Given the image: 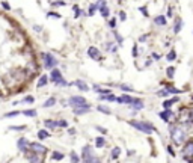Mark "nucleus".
I'll return each mask as SVG.
<instances>
[{
  "label": "nucleus",
  "mask_w": 193,
  "mask_h": 163,
  "mask_svg": "<svg viewBox=\"0 0 193 163\" xmlns=\"http://www.w3.org/2000/svg\"><path fill=\"white\" fill-rule=\"evenodd\" d=\"M89 163H101V162H100V160H98L97 157H94V159H92V160H91Z\"/></svg>",
  "instance_id": "c03bdc74"
},
{
  "label": "nucleus",
  "mask_w": 193,
  "mask_h": 163,
  "mask_svg": "<svg viewBox=\"0 0 193 163\" xmlns=\"http://www.w3.org/2000/svg\"><path fill=\"white\" fill-rule=\"evenodd\" d=\"M168 153H169L171 156H175V154H174V150H172V147H168Z\"/></svg>",
  "instance_id": "37998d69"
},
{
  "label": "nucleus",
  "mask_w": 193,
  "mask_h": 163,
  "mask_svg": "<svg viewBox=\"0 0 193 163\" xmlns=\"http://www.w3.org/2000/svg\"><path fill=\"white\" fill-rule=\"evenodd\" d=\"M133 54H134V56H137V47H136V45L133 47Z\"/></svg>",
  "instance_id": "49530a36"
},
{
  "label": "nucleus",
  "mask_w": 193,
  "mask_h": 163,
  "mask_svg": "<svg viewBox=\"0 0 193 163\" xmlns=\"http://www.w3.org/2000/svg\"><path fill=\"white\" fill-rule=\"evenodd\" d=\"M94 157H95V156H94V153H92V147H89V145L83 147V150H82V159H83V162L89 163Z\"/></svg>",
  "instance_id": "20e7f679"
},
{
  "label": "nucleus",
  "mask_w": 193,
  "mask_h": 163,
  "mask_svg": "<svg viewBox=\"0 0 193 163\" xmlns=\"http://www.w3.org/2000/svg\"><path fill=\"white\" fill-rule=\"evenodd\" d=\"M110 27H115V20H110Z\"/></svg>",
  "instance_id": "09e8293b"
},
{
  "label": "nucleus",
  "mask_w": 193,
  "mask_h": 163,
  "mask_svg": "<svg viewBox=\"0 0 193 163\" xmlns=\"http://www.w3.org/2000/svg\"><path fill=\"white\" fill-rule=\"evenodd\" d=\"M44 124H45V127H48L50 130H54V129L57 127V122H56V121H51V119H45Z\"/></svg>",
  "instance_id": "dca6fc26"
},
{
  "label": "nucleus",
  "mask_w": 193,
  "mask_h": 163,
  "mask_svg": "<svg viewBox=\"0 0 193 163\" xmlns=\"http://www.w3.org/2000/svg\"><path fill=\"white\" fill-rule=\"evenodd\" d=\"M166 73H168V77H171V79H172V77H174V74H175V68H174V67H169Z\"/></svg>",
  "instance_id": "2f4dec72"
},
{
  "label": "nucleus",
  "mask_w": 193,
  "mask_h": 163,
  "mask_svg": "<svg viewBox=\"0 0 193 163\" xmlns=\"http://www.w3.org/2000/svg\"><path fill=\"white\" fill-rule=\"evenodd\" d=\"M121 89H124V91H131V88L127 86V85H121Z\"/></svg>",
  "instance_id": "58836bf2"
},
{
  "label": "nucleus",
  "mask_w": 193,
  "mask_h": 163,
  "mask_svg": "<svg viewBox=\"0 0 193 163\" xmlns=\"http://www.w3.org/2000/svg\"><path fill=\"white\" fill-rule=\"evenodd\" d=\"M29 148L35 153V154H44V153H47V148L44 147V145H41V144H38V142H33V144H29Z\"/></svg>",
  "instance_id": "0eeeda50"
},
{
  "label": "nucleus",
  "mask_w": 193,
  "mask_h": 163,
  "mask_svg": "<svg viewBox=\"0 0 193 163\" xmlns=\"http://www.w3.org/2000/svg\"><path fill=\"white\" fill-rule=\"evenodd\" d=\"M94 89H95L97 92H100V94H101V97H104V95H109V94H112L110 91H107V89H101V88H100V86H97V85L94 86Z\"/></svg>",
  "instance_id": "f3484780"
},
{
  "label": "nucleus",
  "mask_w": 193,
  "mask_h": 163,
  "mask_svg": "<svg viewBox=\"0 0 193 163\" xmlns=\"http://www.w3.org/2000/svg\"><path fill=\"white\" fill-rule=\"evenodd\" d=\"M190 119H192V122H193V112H190Z\"/></svg>",
  "instance_id": "8fccbe9b"
},
{
  "label": "nucleus",
  "mask_w": 193,
  "mask_h": 163,
  "mask_svg": "<svg viewBox=\"0 0 193 163\" xmlns=\"http://www.w3.org/2000/svg\"><path fill=\"white\" fill-rule=\"evenodd\" d=\"M9 130H12V132H21V130H26V126H11Z\"/></svg>",
  "instance_id": "b1692460"
},
{
  "label": "nucleus",
  "mask_w": 193,
  "mask_h": 163,
  "mask_svg": "<svg viewBox=\"0 0 193 163\" xmlns=\"http://www.w3.org/2000/svg\"><path fill=\"white\" fill-rule=\"evenodd\" d=\"M97 109H98V110H101V112H104V113H107V115H109V113H110V110H109V109H104V107H103V106H98V107H97Z\"/></svg>",
  "instance_id": "f704fd0d"
},
{
  "label": "nucleus",
  "mask_w": 193,
  "mask_h": 163,
  "mask_svg": "<svg viewBox=\"0 0 193 163\" xmlns=\"http://www.w3.org/2000/svg\"><path fill=\"white\" fill-rule=\"evenodd\" d=\"M72 85H76L80 91H88L89 88H88V85L83 82V80H76V82H72Z\"/></svg>",
  "instance_id": "ddd939ff"
},
{
  "label": "nucleus",
  "mask_w": 193,
  "mask_h": 163,
  "mask_svg": "<svg viewBox=\"0 0 193 163\" xmlns=\"http://www.w3.org/2000/svg\"><path fill=\"white\" fill-rule=\"evenodd\" d=\"M89 110H91L89 104H85V106H82V107H77V109H74V112H76L77 115H80V113H85V112H89Z\"/></svg>",
  "instance_id": "2eb2a0df"
},
{
  "label": "nucleus",
  "mask_w": 193,
  "mask_h": 163,
  "mask_svg": "<svg viewBox=\"0 0 193 163\" xmlns=\"http://www.w3.org/2000/svg\"><path fill=\"white\" fill-rule=\"evenodd\" d=\"M71 163H79V157L76 153H71Z\"/></svg>",
  "instance_id": "72a5a7b5"
},
{
  "label": "nucleus",
  "mask_w": 193,
  "mask_h": 163,
  "mask_svg": "<svg viewBox=\"0 0 193 163\" xmlns=\"http://www.w3.org/2000/svg\"><path fill=\"white\" fill-rule=\"evenodd\" d=\"M109 12H110V9H109L107 6H101V15H103V17H107Z\"/></svg>",
  "instance_id": "cd10ccee"
},
{
  "label": "nucleus",
  "mask_w": 193,
  "mask_h": 163,
  "mask_svg": "<svg viewBox=\"0 0 193 163\" xmlns=\"http://www.w3.org/2000/svg\"><path fill=\"white\" fill-rule=\"evenodd\" d=\"M156 24H159V26H163V24H166V18H165L163 15L157 17V18H156Z\"/></svg>",
  "instance_id": "4be33fe9"
},
{
  "label": "nucleus",
  "mask_w": 193,
  "mask_h": 163,
  "mask_svg": "<svg viewBox=\"0 0 193 163\" xmlns=\"http://www.w3.org/2000/svg\"><path fill=\"white\" fill-rule=\"evenodd\" d=\"M97 130H98L100 133H106V132H107V130H106V129H103V127H97Z\"/></svg>",
  "instance_id": "79ce46f5"
},
{
  "label": "nucleus",
  "mask_w": 193,
  "mask_h": 163,
  "mask_svg": "<svg viewBox=\"0 0 193 163\" xmlns=\"http://www.w3.org/2000/svg\"><path fill=\"white\" fill-rule=\"evenodd\" d=\"M2 6L6 9V11H9L11 9V6H9V3H6V2H2Z\"/></svg>",
  "instance_id": "e433bc0d"
},
{
  "label": "nucleus",
  "mask_w": 193,
  "mask_h": 163,
  "mask_svg": "<svg viewBox=\"0 0 193 163\" xmlns=\"http://www.w3.org/2000/svg\"><path fill=\"white\" fill-rule=\"evenodd\" d=\"M38 138H39V139H45V138H48V132H45V130H39V132H38Z\"/></svg>",
  "instance_id": "a878e982"
},
{
  "label": "nucleus",
  "mask_w": 193,
  "mask_h": 163,
  "mask_svg": "<svg viewBox=\"0 0 193 163\" xmlns=\"http://www.w3.org/2000/svg\"><path fill=\"white\" fill-rule=\"evenodd\" d=\"M17 147H18V150H20V151H26V150L29 148V142H27L24 138H21V139H18Z\"/></svg>",
  "instance_id": "9b49d317"
},
{
  "label": "nucleus",
  "mask_w": 193,
  "mask_h": 163,
  "mask_svg": "<svg viewBox=\"0 0 193 163\" xmlns=\"http://www.w3.org/2000/svg\"><path fill=\"white\" fill-rule=\"evenodd\" d=\"M42 59H44V65H45V68H54L56 65H57V60L51 56V54H48V53H44L42 54Z\"/></svg>",
  "instance_id": "39448f33"
},
{
  "label": "nucleus",
  "mask_w": 193,
  "mask_h": 163,
  "mask_svg": "<svg viewBox=\"0 0 193 163\" xmlns=\"http://www.w3.org/2000/svg\"><path fill=\"white\" fill-rule=\"evenodd\" d=\"M48 83V77L47 76H42L41 79H39V82H38V88H42V86H45Z\"/></svg>",
  "instance_id": "6ab92c4d"
},
{
  "label": "nucleus",
  "mask_w": 193,
  "mask_h": 163,
  "mask_svg": "<svg viewBox=\"0 0 193 163\" xmlns=\"http://www.w3.org/2000/svg\"><path fill=\"white\" fill-rule=\"evenodd\" d=\"M95 9H97V6H95V5H92V6H91V11H89V14L92 15V14L95 12Z\"/></svg>",
  "instance_id": "ea45409f"
},
{
  "label": "nucleus",
  "mask_w": 193,
  "mask_h": 163,
  "mask_svg": "<svg viewBox=\"0 0 193 163\" xmlns=\"http://www.w3.org/2000/svg\"><path fill=\"white\" fill-rule=\"evenodd\" d=\"M130 104H131V107L136 109V110H140V109L143 107V101H142L140 98H133Z\"/></svg>",
  "instance_id": "9d476101"
},
{
  "label": "nucleus",
  "mask_w": 193,
  "mask_h": 163,
  "mask_svg": "<svg viewBox=\"0 0 193 163\" xmlns=\"http://www.w3.org/2000/svg\"><path fill=\"white\" fill-rule=\"evenodd\" d=\"M54 104H56V98L51 97V98H48V100L44 103V107H51V106H54Z\"/></svg>",
  "instance_id": "412c9836"
},
{
  "label": "nucleus",
  "mask_w": 193,
  "mask_h": 163,
  "mask_svg": "<svg viewBox=\"0 0 193 163\" xmlns=\"http://www.w3.org/2000/svg\"><path fill=\"white\" fill-rule=\"evenodd\" d=\"M130 126H133L134 129H137L139 132L146 133V135H151L154 132V127L148 122H143V121H130Z\"/></svg>",
  "instance_id": "f03ea898"
},
{
  "label": "nucleus",
  "mask_w": 193,
  "mask_h": 163,
  "mask_svg": "<svg viewBox=\"0 0 193 163\" xmlns=\"http://www.w3.org/2000/svg\"><path fill=\"white\" fill-rule=\"evenodd\" d=\"M160 116H162V118H163L165 121H171V119L174 118V113H172V112H171L169 109H166L165 112H162V113H160Z\"/></svg>",
  "instance_id": "4468645a"
},
{
  "label": "nucleus",
  "mask_w": 193,
  "mask_h": 163,
  "mask_svg": "<svg viewBox=\"0 0 193 163\" xmlns=\"http://www.w3.org/2000/svg\"><path fill=\"white\" fill-rule=\"evenodd\" d=\"M116 100H118L119 103H128V104H130L133 98H131L130 95H122V97H119V98H116Z\"/></svg>",
  "instance_id": "a211bd4d"
},
{
  "label": "nucleus",
  "mask_w": 193,
  "mask_h": 163,
  "mask_svg": "<svg viewBox=\"0 0 193 163\" xmlns=\"http://www.w3.org/2000/svg\"><path fill=\"white\" fill-rule=\"evenodd\" d=\"M68 103H69V106H72L74 109H77V107H82V106L88 104V103H86V100H85L83 97H71V98L68 100Z\"/></svg>",
  "instance_id": "423d86ee"
},
{
  "label": "nucleus",
  "mask_w": 193,
  "mask_h": 163,
  "mask_svg": "<svg viewBox=\"0 0 193 163\" xmlns=\"http://www.w3.org/2000/svg\"><path fill=\"white\" fill-rule=\"evenodd\" d=\"M181 27H183V21L180 20V21H177V26H175V33H178Z\"/></svg>",
  "instance_id": "473e14b6"
},
{
  "label": "nucleus",
  "mask_w": 193,
  "mask_h": 163,
  "mask_svg": "<svg viewBox=\"0 0 193 163\" xmlns=\"http://www.w3.org/2000/svg\"><path fill=\"white\" fill-rule=\"evenodd\" d=\"M177 101H178V98H172V100H168V101H165V104H163V106H165V109H169V107H171L174 103H177Z\"/></svg>",
  "instance_id": "5701e85b"
},
{
  "label": "nucleus",
  "mask_w": 193,
  "mask_h": 163,
  "mask_svg": "<svg viewBox=\"0 0 193 163\" xmlns=\"http://www.w3.org/2000/svg\"><path fill=\"white\" fill-rule=\"evenodd\" d=\"M95 145H97V148H103V147L106 145L104 138H97V139H95Z\"/></svg>",
  "instance_id": "aec40b11"
},
{
  "label": "nucleus",
  "mask_w": 193,
  "mask_h": 163,
  "mask_svg": "<svg viewBox=\"0 0 193 163\" xmlns=\"http://www.w3.org/2000/svg\"><path fill=\"white\" fill-rule=\"evenodd\" d=\"M18 115H20V112L18 110H14V112H8L5 115V118H12V116H18Z\"/></svg>",
  "instance_id": "c756f323"
},
{
  "label": "nucleus",
  "mask_w": 193,
  "mask_h": 163,
  "mask_svg": "<svg viewBox=\"0 0 193 163\" xmlns=\"http://www.w3.org/2000/svg\"><path fill=\"white\" fill-rule=\"evenodd\" d=\"M171 138L177 145H181V142H184V139H186V132L181 127H172L171 129Z\"/></svg>",
  "instance_id": "f257e3e1"
},
{
  "label": "nucleus",
  "mask_w": 193,
  "mask_h": 163,
  "mask_svg": "<svg viewBox=\"0 0 193 163\" xmlns=\"http://www.w3.org/2000/svg\"><path fill=\"white\" fill-rule=\"evenodd\" d=\"M119 153H121V148H119V147H115L113 151H112V157H113V159L119 157Z\"/></svg>",
  "instance_id": "bb28decb"
},
{
  "label": "nucleus",
  "mask_w": 193,
  "mask_h": 163,
  "mask_svg": "<svg viewBox=\"0 0 193 163\" xmlns=\"http://www.w3.org/2000/svg\"><path fill=\"white\" fill-rule=\"evenodd\" d=\"M175 57H177V53H175V50H171V53L168 54V60H175Z\"/></svg>",
  "instance_id": "c85d7f7f"
},
{
  "label": "nucleus",
  "mask_w": 193,
  "mask_h": 163,
  "mask_svg": "<svg viewBox=\"0 0 193 163\" xmlns=\"http://www.w3.org/2000/svg\"><path fill=\"white\" fill-rule=\"evenodd\" d=\"M50 79H51V82L54 83V85H59V86H66L68 83L63 80V77H62V74H60V71L59 70H51V74H50Z\"/></svg>",
  "instance_id": "7ed1b4c3"
},
{
  "label": "nucleus",
  "mask_w": 193,
  "mask_h": 163,
  "mask_svg": "<svg viewBox=\"0 0 193 163\" xmlns=\"http://www.w3.org/2000/svg\"><path fill=\"white\" fill-rule=\"evenodd\" d=\"M140 12H142V14H145V15H148V11H146L145 8H140Z\"/></svg>",
  "instance_id": "a18cd8bd"
},
{
  "label": "nucleus",
  "mask_w": 193,
  "mask_h": 163,
  "mask_svg": "<svg viewBox=\"0 0 193 163\" xmlns=\"http://www.w3.org/2000/svg\"><path fill=\"white\" fill-rule=\"evenodd\" d=\"M23 113H24L26 116H32V118L36 116V110H33V109H27V110H24Z\"/></svg>",
  "instance_id": "393cba45"
},
{
  "label": "nucleus",
  "mask_w": 193,
  "mask_h": 163,
  "mask_svg": "<svg viewBox=\"0 0 193 163\" xmlns=\"http://www.w3.org/2000/svg\"><path fill=\"white\" fill-rule=\"evenodd\" d=\"M23 103H33V97H26L23 100Z\"/></svg>",
  "instance_id": "c9c22d12"
},
{
  "label": "nucleus",
  "mask_w": 193,
  "mask_h": 163,
  "mask_svg": "<svg viewBox=\"0 0 193 163\" xmlns=\"http://www.w3.org/2000/svg\"><path fill=\"white\" fill-rule=\"evenodd\" d=\"M125 17H127L125 12H119V18H121V20H125Z\"/></svg>",
  "instance_id": "a19ab883"
},
{
  "label": "nucleus",
  "mask_w": 193,
  "mask_h": 163,
  "mask_svg": "<svg viewBox=\"0 0 193 163\" xmlns=\"http://www.w3.org/2000/svg\"><path fill=\"white\" fill-rule=\"evenodd\" d=\"M57 126H60V127H66L68 124H66V121H57Z\"/></svg>",
  "instance_id": "4c0bfd02"
},
{
  "label": "nucleus",
  "mask_w": 193,
  "mask_h": 163,
  "mask_svg": "<svg viewBox=\"0 0 193 163\" xmlns=\"http://www.w3.org/2000/svg\"><path fill=\"white\" fill-rule=\"evenodd\" d=\"M88 54H89V57H92V59H100V50H98L97 47H89V48H88Z\"/></svg>",
  "instance_id": "1a4fd4ad"
},
{
  "label": "nucleus",
  "mask_w": 193,
  "mask_h": 163,
  "mask_svg": "<svg viewBox=\"0 0 193 163\" xmlns=\"http://www.w3.org/2000/svg\"><path fill=\"white\" fill-rule=\"evenodd\" d=\"M153 57H154V59H157V60H159V59H160V54H156V53H154V54H153Z\"/></svg>",
  "instance_id": "de8ad7c7"
},
{
  "label": "nucleus",
  "mask_w": 193,
  "mask_h": 163,
  "mask_svg": "<svg viewBox=\"0 0 193 163\" xmlns=\"http://www.w3.org/2000/svg\"><path fill=\"white\" fill-rule=\"evenodd\" d=\"M183 154H184V157H186V159L193 157V141L186 142V145L183 147Z\"/></svg>",
  "instance_id": "6e6552de"
},
{
  "label": "nucleus",
  "mask_w": 193,
  "mask_h": 163,
  "mask_svg": "<svg viewBox=\"0 0 193 163\" xmlns=\"http://www.w3.org/2000/svg\"><path fill=\"white\" fill-rule=\"evenodd\" d=\"M29 160L30 163H44V157H42V154H32L30 157H29Z\"/></svg>",
  "instance_id": "f8f14e48"
},
{
  "label": "nucleus",
  "mask_w": 193,
  "mask_h": 163,
  "mask_svg": "<svg viewBox=\"0 0 193 163\" xmlns=\"http://www.w3.org/2000/svg\"><path fill=\"white\" fill-rule=\"evenodd\" d=\"M53 159H54V160H62V159H63V154L59 153V151H56V153H53Z\"/></svg>",
  "instance_id": "7c9ffc66"
}]
</instances>
